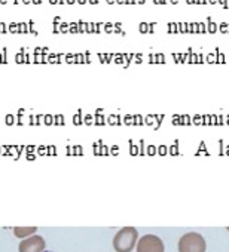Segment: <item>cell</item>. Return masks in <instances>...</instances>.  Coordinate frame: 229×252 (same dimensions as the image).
Listing matches in <instances>:
<instances>
[{
  "instance_id": "30bf717a",
  "label": "cell",
  "mask_w": 229,
  "mask_h": 252,
  "mask_svg": "<svg viewBox=\"0 0 229 252\" xmlns=\"http://www.w3.org/2000/svg\"><path fill=\"white\" fill-rule=\"evenodd\" d=\"M116 3H121V5H125L127 0H116Z\"/></svg>"
},
{
  "instance_id": "7a4b0ae2",
  "label": "cell",
  "mask_w": 229,
  "mask_h": 252,
  "mask_svg": "<svg viewBox=\"0 0 229 252\" xmlns=\"http://www.w3.org/2000/svg\"><path fill=\"white\" fill-rule=\"evenodd\" d=\"M207 243L202 234L189 231L179 239V252H205Z\"/></svg>"
},
{
  "instance_id": "6da1fadb",
  "label": "cell",
  "mask_w": 229,
  "mask_h": 252,
  "mask_svg": "<svg viewBox=\"0 0 229 252\" xmlns=\"http://www.w3.org/2000/svg\"><path fill=\"white\" fill-rule=\"evenodd\" d=\"M139 242V231L136 227H122L113 237V248L116 252H131Z\"/></svg>"
},
{
  "instance_id": "2e32d148",
  "label": "cell",
  "mask_w": 229,
  "mask_h": 252,
  "mask_svg": "<svg viewBox=\"0 0 229 252\" xmlns=\"http://www.w3.org/2000/svg\"><path fill=\"white\" fill-rule=\"evenodd\" d=\"M88 2H89V3H92V5H94V3H97V2H98V0H88Z\"/></svg>"
},
{
  "instance_id": "5bb4252c",
  "label": "cell",
  "mask_w": 229,
  "mask_h": 252,
  "mask_svg": "<svg viewBox=\"0 0 229 252\" xmlns=\"http://www.w3.org/2000/svg\"><path fill=\"white\" fill-rule=\"evenodd\" d=\"M9 2V0H0V3H2V5H6Z\"/></svg>"
},
{
  "instance_id": "8fae6325",
  "label": "cell",
  "mask_w": 229,
  "mask_h": 252,
  "mask_svg": "<svg viewBox=\"0 0 229 252\" xmlns=\"http://www.w3.org/2000/svg\"><path fill=\"white\" fill-rule=\"evenodd\" d=\"M75 2H76V0H66V3H67V5H73Z\"/></svg>"
},
{
  "instance_id": "7c38bea8",
  "label": "cell",
  "mask_w": 229,
  "mask_h": 252,
  "mask_svg": "<svg viewBox=\"0 0 229 252\" xmlns=\"http://www.w3.org/2000/svg\"><path fill=\"white\" fill-rule=\"evenodd\" d=\"M49 3H51V5H57V3H58V0H49Z\"/></svg>"
},
{
  "instance_id": "4fadbf2b",
  "label": "cell",
  "mask_w": 229,
  "mask_h": 252,
  "mask_svg": "<svg viewBox=\"0 0 229 252\" xmlns=\"http://www.w3.org/2000/svg\"><path fill=\"white\" fill-rule=\"evenodd\" d=\"M23 3H26V5H29V3H32V0H21Z\"/></svg>"
},
{
  "instance_id": "ba28073f",
  "label": "cell",
  "mask_w": 229,
  "mask_h": 252,
  "mask_svg": "<svg viewBox=\"0 0 229 252\" xmlns=\"http://www.w3.org/2000/svg\"><path fill=\"white\" fill-rule=\"evenodd\" d=\"M42 2H43V0H32V3H33V5H40Z\"/></svg>"
},
{
  "instance_id": "9a60e30c",
  "label": "cell",
  "mask_w": 229,
  "mask_h": 252,
  "mask_svg": "<svg viewBox=\"0 0 229 252\" xmlns=\"http://www.w3.org/2000/svg\"><path fill=\"white\" fill-rule=\"evenodd\" d=\"M106 2H107V3H110V5H113L114 2H116V0H106Z\"/></svg>"
},
{
  "instance_id": "52a82bcc",
  "label": "cell",
  "mask_w": 229,
  "mask_h": 252,
  "mask_svg": "<svg viewBox=\"0 0 229 252\" xmlns=\"http://www.w3.org/2000/svg\"><path fill=\"white\" fill-rule=\"evenodd\" d=\"M5 23H0V33H5Z\"/></svg>"
},
{
  "instance_id": "e0dca14e",
  "label": "cell",
  "mask_w": 229,
  "mask_h": 252,
  "mask_svg": "<svg viewBox=\"0 0 229 252\" xmlns=\"http://www.w3.org/2000/svg\"><path fill=\"white\" fill-rule=\"evenodd\" d=\"M228 230H229V227H228Z\"/></svg>"
},
{
  "instance_id": "277c9868",
  "label": "cell",
  "mask_w": 229,
  "mask_h": 252,
  "mask_svg": "<svg viewBox=\"0 0 229 252\" xmlns=\"http://www.w3.org/2000/svg\"><path fill=\"white\" fill-rule=\"evenodd\" d=\"M46 243L43 236L40 234H33L30 237H26L20 242L18 251L20 252H43Z\"/></svg>"
},
{
  "instance_id": "3957f363",
  "label": "cell",
  "mask_w": 229,
  "mask_h": 252,
  "mask_svg": "<svg viewBox=\"0 0 229 252\" xmlns=\"http://www.w3.org/2000/svg\"><path fill=\"white\" fill-rule=\"evenodd\" d=\"M136 252H165L164 242L156 234H145L136 245Z\"/></svg>"
},
{
  "instance_id": "8992f818",
  "label": "cell",
  "mask_w": 229,
  "mask_h": 252,
  "mask_svg": "<svg viewBox=\"0 0 229 252\" xmlns=\"http://www.w3.org/2000/svg\"><path fill=\"white\" fill-rule=\"evenodd\" d=\"M60 32H61V33H67V32H69V24H67L66 21H61V24H60Z\"/></svg>"
},
{
  "instance_id": "5b68a950",
  "label": "cell",
  "mask_w": 229,
  "mask_h": 252,
  "mask_svg": "<svg viewBox=\"0 0 229 252\" xmlns=\"http://www.w3.org/2000/svg\"><path fill=\"white\" fill-rule=\"evenodd\" d=\"M36 233H38V227H35V225H32V227H20V225L14 227V234L20 239L30 237Z\"/></svg>"
},
{
  "instance_id": "9c48e42d",
  "label": "cell",
  "mask_w": 229,
  "mask_h": 252,
  "mask_svg": "<svg viewBox=\"0 0 229 252\" xmlns=\"http://www.w3.org/2000/svg\"><path fill=\"white\" fill-rule=\"evenodd\" d=\"M76 2H77V3H80V5H85V3L88 2V0H76Z\"/></svg>"
}]
</instances>
